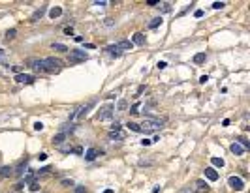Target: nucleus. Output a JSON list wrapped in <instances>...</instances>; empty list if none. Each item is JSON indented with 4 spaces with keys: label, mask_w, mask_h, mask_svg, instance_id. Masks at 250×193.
<instances>
[{
    "label": "nucleus",
    "mask_w": 250,
    "mask_h": 193,
    "mask_svg": "<svg viewBox=\"0 0 250 193\" xmlns=\"http://www.w3.org/2000/svg\"><path fill=\"white\" fill-rule=\"evenodd\" d=\"M60 69H62V60L60 58H55V56L43 58V71H47V73H58Z\"/></svg>",
    "instance_id": "1"
},
{
    "label": "nucleus",
    "mask_w": 250,
    "mask_h": 193,
    "mask_svg": "<svg viewBox=\"0 0 250 193\" xmlns=\"http://www.w3.org/2000/svg\"><path fill=\"white\" fill-rule=\"evenodd\" d=\"M164 118H147V120H143V128H141V131H145V133H149L151 130H158V128H162L164 126Z\"/></svg>",
    "instance_id": "2"
},
{
    "label": "nucleus",
    "mask_w": 250,
    "mask_h": 193,
    "mask_svg": "<svg viewBox=\"0 0 250 193\" xmlns=\"http://www.w3.org/2000/svg\"><path fill=\"white\" fill-rule=\"evenodd\" d=\"M68 53H70V54H68L70 64H79V62H85V60L88 58V54H87L85 51H79V49H70Z\"/></svg>",
    "instance_id": "3"
},
{
    "label": "nucleus",
    "mask_w": 250,
    "mask_h": 193,
    "mask_svg": "<svg viewBox=\"0 0 250 193\" xmlns=\"http://www.w3.org/2000/svg\"><path fill=\"white\" fill-rule=\"evenodd\" d=\"M90 107H94V101H88L87 105H83V107H79V109H75V111L70 114V120H77V118L87 116V113H88V109H90Z\"/></svg>",
    "instance_id": "4"
},
{
    "label": "nucleus",
    "mask_w": 250,
    "mask_h": 193,
    "mask_svg": "<svg viewBox=\"0 0 250 193\" xmlns=\"http://www.w3.org/2000/svg\"><path fill=\"white\" fill-rule=\"evenodd\" d=\"M228 184H230V188L235 190V191H243V190H245V182H243V178H239V176H230V178H228Z\"/></svg>",
    "instance_id": "5"
},
{
    "label": "nucleus",
    "mask_w": 250,
    "mask_h": 193,
    "mask_svg": "<svg viewBox=\"0 0 250 193\" xmlns=\"http://www.w3.org/2000/svg\"><path fill=\"white\" fill-rule=\"evenodd\" d=\"M113 111H115L113 105H105V107H102V109L98 111V120H109V118L113 116Z\"/></svg>",
    "instance_id": "6"
},
{
    "label": "nucleus",
    "mask_w": 250,
    "mask_h": 193,
    "mask_svg": "<svg viewBox=\"0 0 250 193\" xmlns=\"http://www.w3.org/2000/svg\"><path fill=\"white\" fill-rule=\"evenodd\" d=\"M45 11H47V4H41V6H40V8H38V9H36V11L30 15V23H36V21H40V19L45 15Z\"/></svg>",
    "instance_id": "7"
},
{
    "label": "nucleus",
    "mask_w": 250,
    "mask_h": 193,
    "mask_svg": "<svg viewBox=\"0 0 250 193\" xmlns=\"http://www.w3.org/2000/svg\"><path fill=\"white\" fill-rule=\"evenodd\" d=\"M15 83L32 84V83H34V77H32V75H28V73H19V75H15Z\"/></svg>",
    "instance_id": "8"
},
{
    "label": "nucleus",
    "mask_w": 250,
    "mask_h": 193,
    "mask_svg": "<svg viewBox=\"0 0 250 193\" xmlns=\"http://www.w3.org/2000/svg\"><path fill=\"white\" fill-rule=\"evenodd\" d=\"M28 66L36 71H43V60L41 58H30L28 60Z\"/></svg>",
    "instance_id": "9"
},
{
    "label": "nucleus",
    "mask_w": 250,
    "mask_h": 193,
    "mask_svg": "<svg viewBox=\"0 0 250 193\" xmlns=\"http://www.w3.org/2000/svg\"><path fill=\"white\" fill-rule=\"evenodd\" d=\"M100 154H102V152H100L98 148H88V150L85 152V160H87V161H94Z\"/></svg>",
    "instance_id": "10"
},
{
    "label": "nucleus",
    "mask_w": 250,
    "mask_h": 193,
    "mask_svg": "<svg viewBox=\"0 0 250 193\" xmlns=\"http://www.w3.org/2000/svg\"><path fill=\"white\" fill-rule=\"evenodd\" d=\"M203 173H205V178H207V180H211V182H216V180H218V173H216L213 167H207Z\"/></svg>",
    "instance_id": "11"
},
{
    "label": "nucleus",
    "mask_w": 250,
    "mask_h": 193,
    "mask_svg": "<svg viewBox=\"0 0 250 193\" xmlns=\"http://www.w3.org/2000/svg\"><path fill=\"white\" fill-rule=\"evenodd\" d=\"M132 47H134V43L128 41V39H122V41L117 43V49H119V51H132Z\"/></svg>",
    "instance_id": "12"
},
{
    "label": "nucleus",
    "mask_w": 250,
    "mask_h": 193,
    "mask_svg": "<svg viewBox=\"0 0 250 193\" xmlns=\"http://www.w3.org/2000/svg\"><path fill=\"white\" fill-rule=\"evenodd\" d=\"M207 191H209L207 182H205V180H198V182H196V191L194 193H207Z\"/></svg>",
    "instance_id": "13"
},
{
    "label": "nucleus",
    "mask_w": 250,
    "mask_h": 193,
    "mask_svg": "<svg viewBox=\"0 0 250 193\" xmlns=\"http://www.w3.org/2000/svg\"><path fill=\"white\" fill-rule=\"evenodd\" d=\"M230 150L235 154V156H243L245 154V148L239 145V143H231V146H230Z\"/></svg>",
    "instance_id": "14"
},
{
    "label": "nucleus",
    "mask_w": 250,
    "mask_h": 193,
    "mask_svg": "<svg viewBox=\"0 0 250 193\" xmlns=\"http://www.w3.org/2000/svg\"><path fill=\"white\" fill-rule=\"evenodd\" d=\"M60 15H62V8H60V6H55V8L49 9V17H51L53 21H55L56 17H60Z\"/></svg>",
    "instance_id": "15"
},
{
    "label": "nucleus",
    "mask_w": 250,
    "mask_h": 193,
    "mask_svg": "<svg viewBox=\"0 0 250 193\" xmlns=\"http://www.w3.org/2000/svg\"><path fill=\"white\" fill-rule=\"evenodd\" d=\"M64 141H66V133H62V131H60V133H56V135L53 137V145H55V146H60Z\"/></svg>",
    "instance_id": "16"
},
{
    "label": "nucleus",
    "mask_w": 250,
    "mask_h": 193,
    "mask_svg": "<svg viewBox=\"0 0 250 193\" xmlns=\"http://www.w3.org/2000/svg\"><path fill=\"white\" fill-rule=\"evenodd\" d=\"M132 43H134V45H143V43H145V36H143L141 32L134 34V38H132Z\"/></svg>",
    "instance_id": "17"
},
{
    "label": "nucleus",
    "mask_w": 250,
    "mask_h": 193,
    "mask_svg": "<svg viewBox=\"0 0 250 193\" xmlns=\"http://www.w3.org/2000/svg\"><path fill=\"white\" fill-rule=\"evenodd\" d=\"M51 47H53V51H58V53H68V51H70V49H68L66 45H62V43H53Z\"/></svg>",
    "instance_id": "18"
},
{
    "label": "nucleus",
    "mask_w": 250,
    "mask_h": 193,
    "mask_svg": "<svg viewBox=\"0 0 250 193\" xmlns=\"http://www.w3.org/2000/svg\"><path fill=\"white\" fill-rule=\"evenodd\" d=\"M11 171H13V169H11L9 165H6V167H2V169H0V178H8V176L11 175Z\"/></svg>",
    "instance_id": "19"
},
{
    "label": "nucleus",
    "mask_w": 250,
    "mask_h": 193,
    "mask_svg": "<svg viewBox=\"0 0 250 193\" xmlns=\"http://www.w3.org/2000/svg\"><path fill=\"white\" fill-rule=\"evenodd\" d=\"M205 53H198V54H194V64H203L205 62Z\"/></svg>",
    "instance_id": "20"
},
{
    "label": "nucleus",
    "mask_w": 250,
    "mask_h": 193,
    "mask_svg": "<svg viewBox=\"0 0 250 193\" xmlns=\"http://www.w3.org/2000/svg\"><path fill=\"white\" fill-rule=\"evenodd\" d=\"M162 24V17H154L151 23H149V28H158Z\"/></svg>",
    "instance_id": "21"
},
{
    "label": "nucleus",
    "mask_w": 250,
    "mask_h": 193,
    "mask_svg": "<svg viewBox=\"0 0 250 193\" xmlns=\"http://www.w3.org/2000/svg\"><path fill=\"white\" fill-rule=\"evenodd\" d=\"M235 143H239V145H241V146H243L245 150H248V148H250V143H248V139H245V137H239V139H237Z\"/></svg>",
    "instance_id": "22"
},
{
    "label": "nucleus",
    "mask_w": 250,
    "mask_h": 193,
    "mask_svg": "<svg viewBox=\"0 0 250 193\" xmlns=\"http://www.w3.org/2000/svg\"><path fill=\"white\" fill-rule=\"evenodd\" d=\"M105 51H107L109 54H113V56H119V54H120V51L117 49V45H109V47H107Z\"/></svg>",
    "instance_id": "23"
},
{
    "label": "nucleus",
    "mask_w": 250,
    "mask_h": 193,
    "mask_svg": "<svg viewBox=\"0 0 250 193\" xmlns=\"http://www.w3.org/2000/svg\"><path fill=\"white\" fill-rule=\"evenodd\" d=\"M211 163H213L215 167H224V163H226V161H224L222 158H211Z\"/></svg>",
    "instance_id": "24"
},
{
    "label": "nucleus",
    "mask_w": 250,
    "mask_h": 193,
    "mask_svg": "<svg viewBox=\"0 0 250 193\" xmlns=\"http://www.w3.org/2000/svg\"><path fill=\"white\" fill-rule=\"evenodd\" d=\"M128 128H130L132 131H136V133H141V126L136 124V122H128Z\"/></svg>",
    "instance_id": "25"
},
{
    "label": "nucleus",
    "mask_w": 250,
    "mask_h": 193,
    "mask_svg": "<svg viewBox=\"0 0 250 193\" xmlns=\"http://www.w3.org/2000/svg\"><path fill=\"white\" fill-rule=\"evenodd\" d=\"M0 64H2L4 68H9V64L6 62V51H4V49H0Z\"/></svg>",
    "instance_id": "26"
},
{
    "label": "nucleus",
    "mask_w": 250,
    "mask_h": 193,
    "mask_svg": "<svg viewBox=\"0 0 250 193\" xmlns=\"http://www.w3.org/2000/svg\"><path fill=\"white\" fill-rule=\"evenodd\" d=\"M126 107H128V101L126 99H120L119 105H117V111H126Z\"/></svg>",
    "instance_id": "27"
},
{
    "label": "nucleus",
    "mask_w": 250,
    "mask_h": 193,
    "mask_svg": "<svg viewBox=\"0 0 250 193\" xmlns=\"http://www.w3.org/2000/svg\"><path fill=\"white\" fill-rule=\"evenodd\" d=\"M109 139H122V133L120 131H109Z\"/></svg>",
    "instance_id": "28"
},
{
    "label": "nucleus",
    "mask_w": 250,
    "mask_h": 193,
    "mask_svg": "<svg viewBox=\"0 0 250 193\" xmlns=\"http://www.w3.org/2000/svg\"><path fill=\"white\" fill-rule=\"evenodd\" d=\"M15 34H17V30H15V28H9V30L6 32V38H8V39H13Z\"/></svg>",
    "instance_id": "29"
},
{
    "label": "nucleus",
    "mask_w": 250,
    "mask_h": 193,
    "mask_svg": "<svg viewBox=\"0 0 250 193\" xmlns=\"http://www.w3.org/2000/svg\"><path fill=\"white\" fill-rule=\"evenodd\" d=\"M30 190H32V191H38V190H40V182H38V180L30 182Z\"/></svg>",
    "instance_id": "30"
},
{
    "label": "nucleus",
    "mask_w": 250,
    "mask_h": 193,
    "mask_svg": "<svg viewBox=\"0 0 250 193\" xmlns=\"http://www.w3.org/2000/svg\"><path fill=\"white\" fill-rule=\"evenodd\" d=\"M224 6H226V2H213V8L215 9H222Z\"/></svg>",
    "instance_id": "31"
},
{
    "label": "nucleus",
    "mask_w": 250,
    "mask_h": 193,
    "mask_svg": "<svg viewBox=\"0 0 250 193\" xmlns=\"http://www.w3.org/2000/svg\"><path fill=\"white\" fill-rule=\"evenodd\" d=\"M111 131H120V124L119 122H113L111 124Z\"/></svg>",
    "instance_id": "32"
},
{
    "label": "nucleus",
    "mask_w": 250,
    "mask_h": 193,
    "mask_svg": "<svg viewBox=\"0 0 250 193\" xmlns=\"http://www.w3.org/2000/svg\"><path fill=\"white\" fill-rule=\"evenodd\" d=\"M130 113H132V114H137V113H139V103H136V105L130 109Z\"/></svg>",
    "instance_id": "33"
},
{
    "label": "nucleus",
    "mask_w": 250,
    "mask_h": 193,
    "mask_svg": "<svg viewBox=\"0 0 250 193\" xmlns=\"http://www.w3.org/2000/svg\"><path fill=\"white\" fill-rule=\"evenodd\" d=\"M34 130H36V131H41V130H43V124H41V122H34Z\"/></svg>",
    "instance_id": "34"
},
{
    "label": "nucleus",
    "mask_w": 250,
    "mask_h": 193,
    "mask_svg": "<svg viewBox=\"0 0 250 193\" xmlns=\"http://www.w3.org/2000/svg\"><path fill=\"white\" fill-rule=\"evenodd\" d=\"M72 152L77 154V156H81V154H83V148H81V146H75V148H72Z\"/></svg>",
    "instance_id": "35"
},
{
    "label": "nucleus",
    "mask_w": 250,
    "mask_h": 193,
    "mask_svg": "<svg viewBox=\"0 0 250 193\" xmlns=\"http://www.w3.org/2000/svg\"><path fill=\"white\" fill-rule=\"evenodd\" d=\"M62 186L64 188H73V182L72 180H62Z\"/></svg>",
    "instance_id": "36"
},
{
    "label": "nucleus",
    "mask_w": 250,
    "mask_h": 193,
    "mask_svg": "<svg viewBox=\"0 0 250 193\" xmlns=\"http://www.w3.org/2000/svg\"><path fill=\"white\" fill-rule=\"evenodd\" d=\"M75 193H87L85 186H75Z\"/></svg>",
    "instance_id": "37"
},
{
    "label": "nucleus",
    "mask_w": 250,
    "mask_h": 193,
    "mask_svg": "<svg viewBox=\"0 0 250 193\" xmlns=\"http://www.w3.org/2000/svg\"><path fill=\"white\" fill-rule=\"evenodd\" d=\"M147 6L154 8V6H160V2H156V0H149V2H147Z\"/></svg>",
    "instance_id": "38"
},
{
    "label": "nucleus",
    "mask_w": 250,
    "mask_h": 193,
    "mask_svg": "<svg viewBox=\"0 0 250 193\" xmlns=\"http://www.w3.org/2000/svg\"><path fill=\"white\" fill-rule=\"evenodd\" d=\"M94 6H100V8H104V6H107V2H105V0H102V2H100V0H96V2H94Z\"/></svg>",
    "instance_id": "39"
},
{
    "label": "nucleus",
    "mask_w": 250,
    "mask_h": 193,
    "mask_svg": "<svg viewBox=\"0 0 250 193\" xmlns=\"http://www.w3.org/2000/svg\"><path fill=\"white\" fill-rule=\"evenodd\" d=\"M162 6H164V8H162L164 11H171V4H169V2H166V4H162Z\"/></svg>",
    "instance_id": "40"
},
{
    "label": "nucleus",
    "mask_w": 250,
    "mask_h": 193,
    "mask_svg": "<svg viewBox=\"0 0 250 193\" xmlns=\"http://www.w3.org/2000/svg\"><path fill=\"white\" fill-rule=\"evenodd\" d=\"M64 34L72 36V34H73V28H72V26H66V28H64Z\"/></svg>",
    "instance_id": "41"
},
{
    "label": "nucleus",
    "mask_w": 250,
    "mask_h": 193,
    "mask_svg": "<svg viewBox=\"0 0 250 193\" xmlns=\"http://www.w3.org/2000/svg\"><path fill=\"white\" fill-rule=\"evenodd\" d=\"M11 69H13V71H15V73H17V75H19V73H21V69H23V68H21V66H11Z\"/></svg>",
    "instance_id": "42"
},
{
    "label": "nucleus",
    "mask_w": 250,
    "mask_h": 193,
    "mask_svg": "<svg viewBox=\"0 0 250 193\" xmlns=\"http://www.w3.org/2000/svg\"><path fill=\"white\" fill-rule=\"evenodd\" d=\"M38 160H40V161H45V160H47V154H45V152H41V154L38 156Z\"/></svg>",
    "instance_id": "43"
},
{
    "label": "nucleus",
    "mask_w": 250,
    "mask_h": 193,
    "mask_svg": "<svg viewBox=\"0 0 250 193\" xmlns=\"http://www.w3.org/2000/svg\"><path fill=\"white\" fill-rule=\"evenodd\" d=\"M207 81H209V77H207V75H201V77H199V83H203V84H205Z\"/></svg>",
    "instance_id": "44"
},
{
    "label": "nucleus",
    "mask_w": 250,
    "mask_h": 193,
    "mask_svg": "<svg viewBox=\"0 0 250 193\" xmlns=\"http://www.w3.org/2000/svg\"><path fill=\"white\" fill-rule=\"evenodd\" d=\"M151 143H152V141H151V139H143V141H141V145H143V146H149V145H151Z\"/></svg>",
    "instance_id": "45"
},
{
    "label": "nucleus",
    "mask_w": 250,
    "mask_h": 193,
    "mask_svg": "<svg viewBox=\"0 0 250 193\" xmlns=\"http://www.w3.org/2000/svg\"><path fill=\"white\" fill-rule=\"evenodd\" d=\"M194 15H196V17H203V9H196Z\"/></svg>",
    "instance_id": "46"
},
{
    "label": "nucleus",
    "mask_w": 250,
    "mask_h": 193,
    "mask_svg": "<svg viewBox=\"0 0 250 193\" xmlns=\"http://www.w3.org/2000/svg\"><path fill=\"white\" fill-rule=\"evenodd\" d=\"M156 66H158V69H164V68H166V66H168V64H166V62H158V64H156Z\"/></svg>",
    "instance_id": "47"
},
{
    "label": "nucleus",
    "mask_w": 250,
    "mask_h": 193,
    "mask_svg": "<svg viewBox=\"0 0 250 193\" xmlns=\"http://www.w3.org/2000/svg\"><path fill=\"white\" fill-rule=\"evenodd\" d=\"M49 171H51L49 167H43V169H40V175H45V173H49Z\"/></svg>",
    "instance_id": "48"
},
{
    "label": "nucleus",
    "mask_w": 250,
    "mask_h": 193,
    "mask_svg": "<svg viewBox=\"0 0 250 193\" xmlns=\"http://www.w3.org/2000/svg\"><path fill=\"white\" fill-rule=\"evenodd\" d=\"M73 39H75L77 43H81V41H83V36H73Z\"/></svg>",
    "instance_id": "49"
},
{
    "label": "nucleus",
    "mask_w": 250,
    "mask_h": 193,
    "mask_svg": "<svg viewBox=\"0 0 250 193\" xmlns=\"http://www.w3.org/2000/svg\"><path fill=\"white\" fill-rule=\"evenodd\" d=\"M113 24V19H105V26H111Z\"/></svg>",
    "instance_id": "50"
},
{
    "label": "nucleus",
    "mask_w": 250,
    "mask_h": 193,
    "mask_svg": "<svg viewBox=\"0 0 250 193\" xmlns=\"http://www.w3.org/2000/svg\"><path fill=\"white\" fill-rule=\"evenodd\" d=\"M222 126H230V118H224L222 120Z\"/></svg>",
    "instance_id": "51"
},
{
    "label": "nucleus",
    "mask_w": 250,
    "mask_h": 193,
    "mask_svg": "<svg viewBox=\"0 0 250 193\" xmlns=\"http://www.w3.org/2000/svg\"><path fill=\"white\" fill-rule=\"evenodd\" d=\"M104 193H113V190H105Z\"/></svg>",
    "instance_id": "52"
}]
</instances>
